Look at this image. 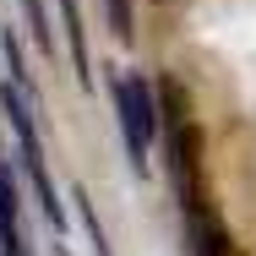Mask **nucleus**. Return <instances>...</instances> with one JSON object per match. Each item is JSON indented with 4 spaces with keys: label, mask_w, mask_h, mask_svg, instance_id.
Returning a JSON list of instances; mask_svg holds the SVG:
<instances>
[{
    "label": "nucleus",
    "mask_w": 256,
    "mask_h": 256,
    "mask_svg": "<svg viewBox=\"0 0 256 256\" xmlns=\"http://www.w3.org/2000/svg\"><path fill=\"white\" fill-rule=\"evenodd\" d=\"M0 104H6V114H11V131H16V153H22V169H28L33 191H38V207H44V218H50L54 229H66V207H60V196H54L50 169H44V142H38L33 109H28V88L11 76V82L0 88Z\"/></svg>",
    "instance_id": "obj_1"
},
{
    "label": "nucleus",
    "mask_w": 256,
    "mask_h": 256,
    "mask_svg": "<svg viewBox=\"0 0 256 256\" xmlns=\"http://www.w3.org/2000/svg\"><path fill=\"white\" fill-rule=\"evenodd\" d=\"M22 11H28V28H33V44L44 54H54V33H50V16H44V0H22Z\"/></svg>",
    "instance_id": "obj_7"
},
{
    "label": "nucleus",
    "mask_w": 256,
    "mask_h": 256,
    "mask_svg": "<svg viewBox=\"0 0 256 256\" xmlns=\"http://www.w3.org/2000/svg\"><path fill=\"white\" fill-rule=\"evenodd\" d=\"M60 22H66V50H71V66H76V82L88 88V82H93V71H88V28H82L76 0H60Z\"/></svg>",
    "instance_id": "obj_4"
},
{
    "label": "nucleus",
    "mask_w": 256,
    "mask_h": 256,
    "mask_svg": "<svg viewBox=\"0 0 256 256\" xmlns=\"http://www.w3.org/2000/svg\"><path fill=\"white\" fill-rule=\"evenodd\" d=\"M0 246H6V256H28L22 224H16V186H11L6 169H0Z\"/></svg>",
    "instance_id": "obj_5"
},
{
    "label": "nucleus",
    "mask_w": 256,
    "mask_h": 256,
    "mask_svg": "<svg viewBox=\"0 0 256 256\" xmlns=\"http://www.w3.org/2000/svg\"><path fill=\"white\" fill-rule=\"evenodd\" d=\"M109 6V33L120 38V44H131L136 38V11H131V0H104Z\"/></svg>",
    "instance_id": "obj_6"
},
{
    "label": "nucleus",
    "mask_w": 256,
    "mask_h": 256,
    "mask_svg": "<svg viewBox=\"0 0 256 256\" xmlns=\"http://www.w3.org/2000/svg\"><path fill=\"white\" fill-rule=\"evenodd\" d=\"M180 218H186V234H191V256H240L234 234L224 229V218H218L212 202L196 207V212H180Z\"/></svg>",
    "instance_id": "obj_3"
},
{
    "label": "nucleus",
    "mask_w": 256,
    "mask_h": 256,
    "mask_svg": "<svg viewBox=\"0 0 256 256\" xmlns=\"http://www.w3.org/2000/svg\"><path fill=\"white\" fill-rule=\"evenodd\" d=\"M114 109H120L126 153H131V164L142 169V164H148V148H153V136H158V126H164L158 98H153V88L142 82V71H120V76H114Z\"/></svg>",
    "instance_id": "obj_2"
}]
</instances>
